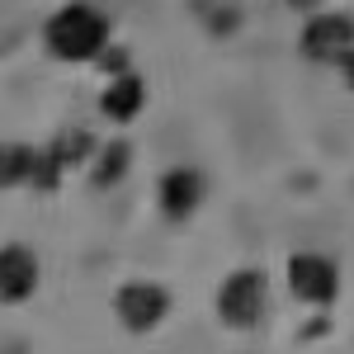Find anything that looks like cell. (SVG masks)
<instances>
[{
	"instance_id": "cell-13",
	"label": "cell",
	"mask_w": 354,
	"mask_h": 354,
	"mask_svg": "<svg viewBox=\"0 0 354 354\" xmlns=\"http://www.w3.org/2000/svg\"><path fill=\"white\" fill-rule=\"evenodd\" d=\"M100 66H104V76H118V71H128V53L109 43V48L100 53Z\"/></svg>"
},
{
	"instance_id": "cell-3",
	"label": "cell",
	"mask_w": 354,
	"mask_h": 354,
	"mask_svg": "<svg viewBox=\"0 0 354 354\" xmlns=\"http://www.w3.org/2000/svg\"><path fill=\"white\" fill-rule=\"evenodd\" d=\"M283 279H288V293L302 307H317V312H326L340 293V265L322 250H293L288 265H283Z\"/></svg>"
},
{
	"instance_id": "cell-7",
	"label": "cell",
	"mask_w": 354,
	"mask_h": 354,
	"mask_svg": "<svg viewBox=\"0 0 354 354\" xmlns=\"http://www.w3.org/2000/svg\"><path fill=\"white\" fill-rule=\"evenodd\" d=\"M38 283H43V265H38L33 245H24V241L0 245V302L19 307V302H28L38 293Z\"/></svg>"
},
{
	"instance_id": "cell-1",
	"label": "cell",
	"mask_w": 354,
	"mask_h": 354,
	"mask_svg": "<svg viewBox=\"0 0 354 354\" xmlns=\"http://www.w3.org/2000/svg\"><path fill=\"white\" fill-rule=\"evenodd\" d=\"M109 43H113V24L95 0H66L43 19V48L57 62L90 66V62H100V53Z\"/></svg>"
},
{
	"instance_id": "cell-12",
	"label": "cell",
	"mask_w": 354,
	"mask_h": 354,
	"mask_svg": "<svg viewBox=\"0 0 354 354\" xmlns=\"http://www.w3.org/2000/svg\"><path fill=\"white\" fill-rule=\"evenodd\" d=\"M53 147H57V156L76 170V165H90V156H95V147H100V142L85 133V128H62V133L53 137Z\"/></svg>"
},
{
	"instance_id": "cell-14",
	"label": "cell",
	"mask_w": 354,
	"mask_h": 354,
	"mask_svg": "<svg viewBox=\"0 0 354 354\" xmlns=\"http://www.w3.org/2000/svg\"><path fill=\"white\" fill-rule=\"evenodd\" d=\"M335 71H340V81H345V90L354 95V48H350L345 57H340V62H335Z\"/></svg>"
},
{
	"instance_id": "cell-15",
	"label": "cell",
	"mask_w": 354,
	"mask_h": 354,
	"mask_svg": "<svg viewBox=\"0 0 354 354\" xmlns=\"http://www.w3.org/2000/svg\"><path fill=\"white\" fill-rule=\"evenodd\" d=\"M288 5H293V10H302V15H312V10H322L326 0H288Z\"/></svg>"
},
{
	"instance_id": "cell-10",
	"label": "cell",
	"mask_w": 354,
	"mask_h": 354,
	"mask_svg": "<svg viewBox=\"0 0 354 354\" xmlns=\"http://www.w3.org/2000/svg\"><path fill=\"white\" fill-rule=\"evenodd\" d=\"M33 151H38V147H28V142H0V194L5 189H28Z\"/></svg>"
},
{
	"instance_id": "cell-4",
	"label": "cell",
	"mask_w": 354,
	"mask_h": 354,
	"mask_svg": "<svg viewBox=\"0 0 354 354\" xmlns=\"http://www.w3.org/2000/svg\"><path fill=\"white\" fill-rule=\"evenodd\" d=\"M113 317L128 335H151L170 317V288L156 279H128L113 293Z\"/></svg>"
},
{
	"instance_id": "cell-11",
	"label": "cell",
	"mask_w": 354,
	"mask_h": 354,
	"mask_svg": "<svg viewBox=\"0 0 354 354\" xmlns=\"http://www.w3.org/2000/svg\"><path fill=\"white\" fill-rule=\"evenodd\" d=\"M66 170H71V165L57 156L53 142H48V147H38V151H33V175H28V189L57 194V189H62V180H66Z\"/></svg>"
},
{
	"instance_id": "cell-6",
	"label": "cell",
	"mask_w": 354,
	"mask_h": 354,
	"mask_svg": "<svg viewBox=\"0 0 354 354\" xmlns=\"http://www.w3.org/2000/svg\"><path fill=\"white\" fill-rule=\"evenodd\" d=\"M203 194H208V185L194 165H170L156 180V208L165 222H189L203 208Z\"/></svg>"
},
{
	"instance_id": "cell-8",
	"label": "cell",
	"mask_w": 354,
	"mask_h": 354,
	"mask_svg": "<svg viewBox=\"0 0 354 354\" xmlns=\"http://www.w3.org/2000/svg\"><path fill=\"white\" fill-rule=\"evenodd\" d=\"M142 109H147V81L137 76L133 66L104 81V95H100V113H104L109 123H118V128H123V123H133Z\"/></svg>"
},
{
	"instance_id": "cell-9",
	"label": "cell",
	"mask_w": 354,
	"mask_h": 354,
	"mask_svg": "<svg viewBox=\"0 0 354 354\" xmlns=\"http://www.w3.org/2000/svg\"><path fill=\"white\" fill-rule=\"evenodd\" d=\"M128 170H133V142H123V137L100 142L95 156H90V185L104 194V189H113V185H123Z\"/></svg>"
},
{
	"instance_id": "cell-5",
	"label": "cell",
	"mask_w": 354,
	"mask_h": 354,
	"mask_svg": "<svg viewBox=\"0 0 354 354\" xmlns=\"http://www.w3.org/2000/svg\"><path fill=\"white\" fill-rule=\"evenodd\" d=\"M354 48V15L345 10H312L298 33V53L307 62H340Z\"/></svg>"
},
{
	"instance_id": "cell-2",
	"label": "cell",
	"mask_w": 354,
	"mask_h": 354,
	"mask_svg": "<svg viewBox=\"0 0 354 354\" xmlns=\"http://www.w3.org/2000/svg\"><path fill=\"white\" fill-rule=\"evenodd\" d=\"M213 307H218V322L232 330H255L260 322H265V307H270V279L260 270H232L227 279L218 283V298H213Z\"/></svg>"
}]
</instances>
